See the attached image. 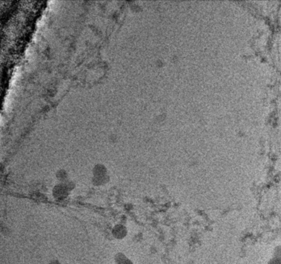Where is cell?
<instances>
[{
  "mask_svg": "<svg viewBox=\"0 0 281 264\" xmlns=\"http://www.w3.org/2000/svg\"><path fill=\"white\" fill-rule=\"evenodd\" d=\"M268 264H281V257L275 256L269 262Z\"/></svg>",
  "mask_w": 281,
  "mask_h": 264,
  "instance_id": "1",
  "label": "cell"
}]
</instances>
